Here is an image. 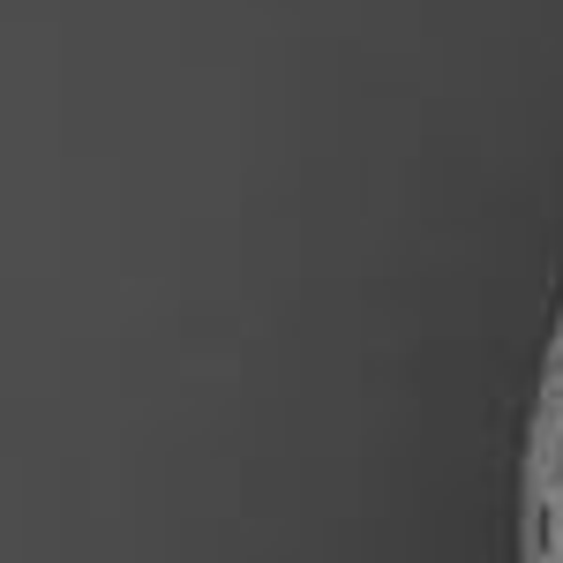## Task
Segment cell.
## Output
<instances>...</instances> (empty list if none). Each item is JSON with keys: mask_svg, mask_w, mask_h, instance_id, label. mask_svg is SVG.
I'll return each mask as SVG.
<instances>
[{"mask_svg": "<svg viewBox=\"0 0 563 563\" xmlns=\"http://www.w3.org/2000/svg\"><path fill=\"white\" fill-rule=\"evenodd\" d=\"M526 488L563 496V398H549V413H541V443H533V481Z\"/></svg>", "mask_w": 563, "mask_h": 563, "instance_id": "7a4b0ae2", "label": "cell"}, {"mask_svg": "<svg viewBox=\"0 0 563 563\" xmlns=\"http://www.w3.org/2000/svg\"><path fill=\"white\" fill-rule=\"evenodd\" d=\"M556 541H563V496L526 488V563H556Z\"/></svg>", "mask_w": 563, "mask_h": 563, "instance_id": "6da1fadb", "label": "cell"}]
</instances>
